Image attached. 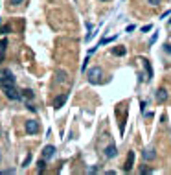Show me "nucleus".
Instances as JSON below:
<instances>
[{"mask_svg": "<svg viewBox=\"0 0 171 175\" xmlns=\"http://www.w3.org/2000/svg\"><path fill=\"white\" fill-rule=\"evenodd\" d=\"M2 89H4V94L9 98V100H20V94L15 91V78L9 70H4V76H2Z\"/></svg>", "mask_w": 171, "mask_h": 175, "instance_id": "obj_1", "label": "nucleus"}, {"mask_svg": "<svg viewBox=\"0 0 171 175\" xmlns=\"http://www.w3.org/2000/svg\"><path fill=\"white\" fill-rule=\"evenodd\" d=\"M103 70L100 68V67H92L90 70H88V81L92 83V85H100V83H103Z\"/></svg>", "mask_w": 171, "mask_h": 175, "instance_id": "obj_2", "label": "nucleus"}, {"mask_svg": "<svg viewBox=\"0 0 171 175\" xmlns=\"http://www.w3.org/2000/svg\"><path fill=\"white\" fill-rule=\"evenodd\" d=\"M39 129H41V127H39V124H37L35 120H28V122H26V133H28V135L39 133Z\"/></svg>", "mask_w": 171, "mask_h": 175, "instance_id": "obj_3", "label": "nucleus"}, {"mask_svg": "<svg viewBox=\"0 0 171 175\" xmlns=\"http://www.w3.org/2000/svg\"><path fill=\"white\" fill-rule=\"evenodd\" d=\"M134 166V151H129L127 153V160H125V166H123V171H131Z\"/></svg>", "mask_w": 171, "mask_h": 175, "instance_id": "obj_4", "label": "nucleus"}, {"mask_svg": "<svg viewBox=\"0 0 171 175\" xmlns=\"http://www.w3.org/2000/svg\"><path fill=\"white\" fill-rule=\"evenodd\" d=\"M54 155H55V147H54V146H46V147L42 149V159H44V160H50Z\"/></svg>", "mask_w": 171, "mask_h": 175, "instance_id": "obj_5", "label": "nucleus"}, {"mask_svg": "<svg viewBox=\"0 0 171 175\" xmlns=\"http://www.w3.org/2000/svg\"><path fill=\"white\" fill-rule=\"evenodd\" d=\"M142 155H143L145 160H153V159L156 157V151H155V147H145Z\"/></svg>", "mask_w": 171, "mask_h": 175, "instance_id": "obj_6", "label": "nucleus"}, {"mask_svg": "<svg viewBox=\"0 0 171 175\" xmlns=\"http://www.w3.org/2000/svg\"><path fill=\"white\" fill-rule=\"evenodd\" d=\"M66 98H68L66 94H59V96L54 100V109H61V107L66 103Z\"/></svg>", "mask_w": 171, "mask_h": 175, "instance_id": "obj_7", "label": "nucleus"}, {"mask_svg": "<svg viewBox=\"0 0 171 175\" xmlns=\"http://www.w3.org/2000/svg\"><path fill=\"white\" fill-rule=\"evenodd\" d=\"M116 146L114 144H109V147H105V157L107 159H112V157H116Z\"/></svg>", "mask_w": 171, "mask_h": 175, "instance_id": "obj_8", "label": "nucleus"}, {"mask_svg": "<svg viewBox=\"0 0 171 175\" xmlns=\"http://www.w3.org/2000/svg\"><path fill=\"white\" fill-rule=\"evenodd\" d=\"M156 100H158L160 103L166 101V100H167V91H166V89H158V91H156Z\"/></svg>", "mask_w": 171, "mask_h": 175, "instance_id": "obj_9", "label": "nucleus"}, {"mask_svg": "<svg viewBox=\"0 0 171 175\" xmlns=\"http://www.w3.org/2000/svg\"><path fill=\"white\" fill-rule=\"evenodd\" d=\"M142 64H143V68H145V72H147V79H151V78H153V70H151V67H149V61H145V59H142Z\"/></svg>", "mask_w": 171, "mask_h": 175, "instance_id": "obj_10", "label": "nucleus"}, {"mask_svg": "<svg viewBox=\"0 0 171 175\" xmlns=\"http://www.w3.org/2000/svg\"><path fill=\"white\" fill-rule=\"evenodd\" d=\"M112 54L118 55V57H120V55H125V54H127V48H125V46H118V48L112 50Z\"/></svg>", "mask_w": 171, "mask_h": 175, "instance_id": "obj_11", "label": "nucleus"}, {"mask_svg": "<svg viewBox=\"0 0 171 175\" xmlns=\"http://www.w3.org/2000/svg\"><path fill=\"white\" fill-rule=\"evenodd\" d=\"M63 81H66V72H57V83H63Z\"/></svg>", "mask_w": 171, "mask_h": 175, "instance_id": "obj_12", "label": "nucleus"}, {"mask_svg": "<svg viewBox=\"0 0 171 175\" xmlns=\"http://www.w3.org/2000/svg\"><path fill=\"white\" fill-rule=\"evenodd\" d=\"M44 166H46V162H44V159L37 162V170H39V173H42V171H44Z\"/></svg>", "mask_w": 171, "mask_h": 175, "instance_id": "obj_13", "label": "nucleus"}, {"mask_svg": "<svg viewBox=\"0 0 171 175\" xmlns=\"http://www.w3.org/2000/svg\"><path fill=\"white\" fill-rule=\"evenodd\" d=\"M156 39H158V33H155V35L151 37V41H149V46H151V45H155V42H156Z\"/></svg>", "mask_w": 171, "mask_h": 175, "instance_id": "obj_14", "label": "nucleus"}, {"mask_svg": "<svg viewBox=\"0 0 171 175\" xmlns=\"http://www.w3.org/2000/svg\"><path fill=\"white\" fill-rule=\"evenodd\" d=\"M24 96H26V98H33V92L31 91H24Z\"/></svg>", "mask_w": 171, "mask_h": 175, "instance_id": "obj_15", "label": "nucleus"}, {"mask_svg": "<svg viewBox=\"0 0 171 175\" xmlns=\"http://www.w3.org/2000/svg\"><path fill=\"white\" fill-rule=\"evenodd\" d=\"M30 160H31V155H28V157H26V160L22 162V166H28V164H30Z\"/></svg>", "mask_w": 171, "mask_h": 175, "instance_id": "obj_16", "label": "nucleus"}, {"mask_svg": "<svg viewBox=\"0 0 171 175\" xmlns=\"http://www.w3.org/2000/svg\"><path fill=\"white\" fill-rule=\"evenodd\" d=\"M147 2H149L151 6H158V4H160V0H147Z\"/></svg>", "mask_w": 171, "mask_h": 175, "instance_id": "obj_17", "label": "nucleus"}, {"mask_svg": "<svg viewBox=\"0 0 171 175\" xmlns=\"http://www.w3.org/2000/svg\"><path fill=\"white\" fill-rule=\"evenodd\" d=\"M22 2H24V0H11L13 6H18V4H22Z\"/></svg>", "mask_w": 171, "mask_h": 175, "instance_id": "obj_18", "label": "nucleus"}, {"mask_svg": "<svg viewBox=\"0 0 171 175\" xmlns=\"http://www.w3.org/2000/svg\"><path fill=\"white\" fill-rule=\"evenodd\" d=\"M149 171H151L149 168H140V173H149Z\"/></svg>", "mask_w": 171, "mask_h": 175, "instance_id": "obj_19", "label": "nucleus"}, {"mask_svg": "<svg viewBox=\"0 0 171 175\" xmlns=\"http://www.w3.org/2000/svg\"><path fill=\"white\" fill-rule=\"evenodd\" d=\"M149 30H151V24H147V26H143V28H142V31H149Z\"/></svg>", "mask_w": 171, "mask_h": 175, "instance_id": "obj_20", "label": "nucleus"}, {"mask_svg": "<svg viewBox=\"0 0 171 175\" xmlns=\"http://www.w3.org/2000/svg\"><path fill=\"white\" fill-rule=\"evenodd\" d=\"M169 15H171V11H166V13H164V15H162V18H164V20H166V18H167V17H169Z\"/></svg>", "mask_w": 171, "mask_h": 175, "instance_id": "obj_21", "label": "nucleus"}, {"mask_svg": "<svg viewBox=\"0 0 171 175\" xmlns=\"http://www.w3.org/2000/svg\"><path fill=\"white\" fill-rule=\"evenodd\" d=\"M164 48H166V52H167V54H171V45H167V46H164Z\"/></svg>", "mask_w": 171, "mask_h": 175, "instance_id": "obj_22", "label": "nucleus"}, {"mask_svg": "<svg viewBox=\"0 0 171 175\" xmlns=\"http://www.w3.org/2000/svg\"><path fill=\"white\" fill-rule=\"evenodd\" d=\"M103 2H105V0H103Z\"/></svg>", "mask_w": 171, "mask_h": 175, "instance_id": "obj_23", "label": "nucleus"}]
</instances>
